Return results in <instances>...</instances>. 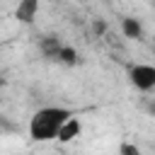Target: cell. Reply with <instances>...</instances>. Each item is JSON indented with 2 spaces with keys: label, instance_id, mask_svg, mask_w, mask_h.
Returning <instances> with one entry per match:
<instances>
[{
  "label": "cell",
  "instance_id": "cell-4",
  "mask_svg": "<svg viewBox=\"0 0 155 155\" xmlns=\"http://www.w3.org/2000/svg\"><path fill=\"white\" fill-rule=\"evenodd\" d=\"M39 10H41L39 0H22V2L15 7V19H19L22 24H31V22L36 19Z\"/></svg>",
  "mask_w": 155,
  "mask_h": 155
},
{
  "label": "cell",
  "instance_id": "cell-8",
  "mask_svg": "<svg viewBox=\"0 0 155 155\" xmlns=\"http://www.w3.org/2000/svg\"><path fill=\"white\" fill-rule=\"evenodd\" d=\"M119 155H143V153L133 140H121L119 143Z\"/></svg>",
  "mask_w": 155,
  "mask_h": 155
},
{
  "label": "cell",
  "instance_id": "cell-2",
  "mask_svg": "<svg viewBox=\"0 0 155 155\" xmlns=\"http://www.w3.org/2000/svg\"><path fill=\"white\" fill-rule=\"evenodd\" d=\"M126 78L138 92H153L155 90V65L153 63H131L126 70Z\"/></svg>",
  "mask_w": 155,
  "mask_h": 155
},
{
  "label": "cell",
  "instance_id": "cell-3",
  "mask_svg": "<svg viewBox=\"0 0 155 155\" xmlns=\"http://www.w3.org/2000/svg\"><path fill=\"white\" fill-rule=\"evenodd\" d=\"M82 136V121H80V116L78 114H73V116H68L65 121H63V126L58 128V143H73V140H78Z\"/></svg>",
  "mask_w": 155,
  "mask_h": 155
},
{
  "label": "cell",
  "instance_id": "cell-10",
  "mask_svg": "<svg viewBox=\"0 0 155 155\" xmlns=\"http://www.w3.org/2000/svg\"><path fill=\"white\" fill-rule=\"evenodd\" d=\"M148 109H150V114H155V102H150V104H148Z\"/></svg>",
  "mask_w": 155,
  "mask_h": 155
},
{
  "label": "cell",
  "instance_id": "cell-1",
  "mask_svg": "<svg viewBox=\"0 0 155 155\" xmlns=\"http://www.w3.org/2000/svg\"><path fill=\"white\" fill-rule=\"evenodd\" d=\"M73 114L75 111H70L65 107H41V109H36L31 114V119H29V138L34 143H51V140H56L58 138V128Z\"/></svg>",
  "mask_w": 155,
  "mask_h": 155
},
{
  "label": "cell",
  "instance_id": "cell-7",
  "mask_svg": "<svg viewBox=\"0 0 155 155\" xmlns=\"http://www.w3.org/2000/svg\"><path fill=\"white\" fill-rule=\"evenodd\" d=\"M56 61H58V63H63V65H78L80 53H78V48H73L70 44H63V46H61V51H58V56H56Z\"/></svg>",
  "mask_w": 155,
  "mask_h": 155
},
{
  "label": "cell",
  "instance_id": "cell-5",
  "mask_svg": "<svg viewBox=\"0 0 155 155\" xmlns=\"http://www.w3.org/2000/svg\"><path fill=\"white\" fill-rule=\"evenodd\" d=\"M121 31L126 39H140L143 36V22L136 17H124L121 19Z\"/></svg>",
  "mask_w": 155,
  "mask_h": 155
},
{
  "label": "cell",
  "instance_id": "cell-6",
  "mask_svg": "<svg viewBox=\"0 0 155 155\" xmlns=\"http://www.w3.org/2000/svg\"><path fill=\"white\" fill-rule=\"evenodd\" d=\"M61 46H63V41H61V39H56V36H44V39H41V44H39L41 53H44L46 58H53V61H56V56H58Z\"/></svg>",
  "mask_w": 155,
  "mask_h": 155
},
{
  "label": "cell",
  "instance_id": "cell-9",
  "mask_svg": "<svg viewBox=\"0 0 155 155\" xmlns=\"http://www.w3.org/2000/svg\"><path fill=\"white\" fill-rule=\"evenodd\" d=\"M92 29H94L97 34H102V31L107 29V24H104V22H94V24H92Z\"/></svg>",
  "mask_w": 155,
  "mask_h": 155
}]
</instances>
